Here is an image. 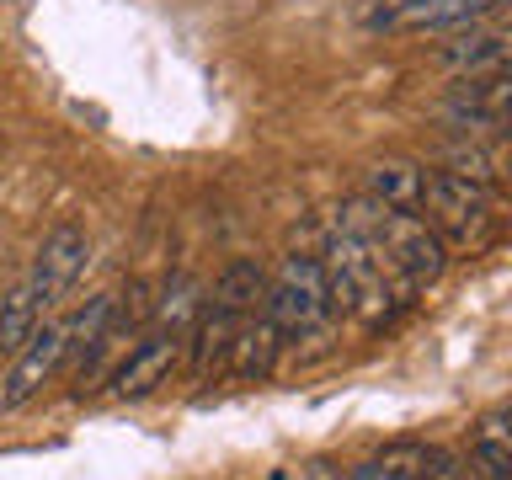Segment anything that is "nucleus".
Listing matches in <instances>:
<instances>
[{
    "instance_id": "nucleus-1",
    "label": "nucleus",
    "mask_w": 512,
    "mask_h": 480,
    "mask_svg": "<svg viewBox=\"0 0 512 480\" xmlns=\"http://www.w3.org/2000/svg\"><path fill=\"white\" fill-rule=\"evenodd\" d=\"M320 272H326V294H331V315H358L368 331L390 326L395 310H406L416 288L400 278V272L379 256V246L368 240L347 214L336 219V230L326 235V256H320Z\"/></svg>"
},
{
    "instance_id": "nucleus-2",
    "label": "nucleus",
    "mask_w": 512,
    "mask_h": 480,
    "mask_svg": "<svg viewBox=\"0 0 512 480\" xmlns=\"http://www.w3.org/2000/svg\"><path fill=\"white\" fill-rule=\"evenodd\" d=\"M342 214L358 224V230L379 246V256L390 262L400 278H406L411 288H427V283H438L443 278V267H448V246L438 235H432V224L422 214H400V208H379L374 198H363V203H352L342 208Z\"/></svg>"
},
{
    "instance_id": "nucleus-3",
    "label": "nucleus",
    "mask_w": 512,
    "mask_h": 480,
    "mask_svg": "<svg viewBox=\"0 0 512 480\" xmlns=\"http://www.w3.org/2000/svg\"><path fill=\"white\" fill-rule=\"evenodd\" d=\"M422 219L432 224V235H438L443 246H459V251H486L496 240V198H491V187H475V182L448 176V171H427Z\"/></svg>"
},
{
    "instance_id": "nucleus-4",
    "label": "nucleus",
    "mask_w": 512,
    "mask_h": 480,
    "mask_svg": "<svg viewBox=\"0 0 512 480\" xmlns=\"http://www.w3.org/2000/svg\"><path fill=\"white\" fill-rule=\"evenodd\" d=\"M262 315L278 326L283 342H299V336H315L331 320V294H326V272H320V256H283L278 272H272L267 294H262Z\"/></svg>"
},
{
    "instance_id": "nucleus-5",
    "label": "nucleus",
    "mask_w": 512,
    "mask_h": 480,
    "mask_svg": "<svg viewBox=\"0 0 512 480\" xmlns=\"http://www.w3.org/2000/svg\"><path fill=\"white\" fill-rule=\"evenodd\" d=\"M86 256H91V235L80 230L75 219H59L54 230L43 235V246L38 256H32V272L22 278V294L32 299V310H38V320L54 310V304L75 288L80 278V267H86Z\"/></svg>"
},
{
    "instance_id": "nucleus-6",
    "label": "nucleus",
    "mask_w": 512,
    "mask_h": 480,
    "mask_svg": "<svg viewBox=\"0 0 512 480\" xmlns=\"http://www.w3.org/2000/svg\"><path fill=\"white\" fill-rule=\"evenodd\" d=\"M502 0H379L368 11V27L390 32H438V27H475Z\"/></svg>"
},
{
    "instance_id": "nucleus-7",
    "label": "nucleus",
    "mask_w": 512,
    "mask_h": 480,
    "mask_svg": "<svg viewBox=\"0 0 512 480\" xmlns=\"http://www.w3.org/2000/svg\"><path fill=\"white\" fill-rule=\"evenodd\" d=\"M64 358H70V347H64V320H54V326H38L22 347H16V368H11L6 390H0V406H6V411H22L27 400L59 374Z\"/></svg>"
},
{
    "instance_id": "nucleus-8",
    "label": "nucleus",
    "mask_w": 512,
    "mask_h": 480,
    "mask_svg": "<svg viewBox=\"0 0 512 480\" xmlns=\"http://www.w3.org/2000/svg\"><path fill=\"white\" fill-rule=\"evenodd\" d=\"M182 347H187V336H176V331H150V336H144V342L123 358L118 374H112V395H118V400H139V395L160 390V384L171 379L176 358H182Z\"/></svg>"
},
{
    "instance_id": "nucleus-9",
    "label": "nucleus",
    "mask_w": 512,
    "mask_h": 480,
    "mask_svg": "<svg viewBox=\"0 0 512 480\" xmlns=\"http://www.w3.org/2000/svg\"><path fill=\"white\" fill-rule=\"evenodd\" d=\"M512 416L507 406H496L480 416L475 443H470V480H512Z\"/></svg>"
},
{
    "instance_id": "nucleus-10",
    "label": "nucleus",
    "mask_w": 512,
    "mask_h": 480,
    "mask_svg": "<svg viewBox=\"0 0 512 480\" xmlns=\"http://www.w3.org/2000/svg\"><path fill=\"white\" fill-rule=\"evenodd\" d=\"M422 187H427V171L411 166V160H379V166H368V198L379 208L422 214Z\"/></svg>"
},
{
    "instance_id": "nucleus-11",
    "label": "nucleus",
    "mask_w": 512,
    "mask_h": 480,
    "mask_svg": "<svg viewBox=\"0 0 512 480\" xmlns=\"http://www.w3.org/2000/svg\"><path fill=\"white\" fill-rule=\"evenodd\" d=\"M278 347H283V336H278V326L262 315V320H240V331H235V342H230V374L235 379H267V368H272V358H278Z\"/></svg>"
},
{
    "instance_id": "nucleus-12",
    "label": "nucleus",
    "mask_w": 512,
    "mask_h": 480,
    "mask_svg": "<svg viewBox=\"0 0 512 480\" xmlns=\"http://www.w3.org/2000/svg\"><path fill=\"white\" fill-rule=\"evenodd\" d=\"M240 320L246 315H230V310H198V320H192V374L208 379V368H219L224 358H230V342L240 331Z\"/></svg>"
},
{
    "instance_id": "nucleus-13",
    "label": "nucleus",
    "mask_w": 512,
    "mask_h": 480,
    "mask_svg": "<svg viewBox=\"0 0 512 480\" xmlns=\"http://www.w3.org/2000/svg\"><path fill=\"white\" fill-rule=\"evenodd\" d=\"M502 59H507V32H464V38L438 48V64H448V70H459V75L502 70Z\"/></svg>"
},
{
    "instance_id": "nucleus-14",
    "label": "nucleus",
    "mask_w": 512,
    "mask_h": 480,
    "mask_svg": "<svg viewBox=\"0 0 512 480\" xmlns=\"http://www.w3.org/2000/svg\"><path fill=\"white\" fill-rule=\"evenodd\" d=\"M262 294H267V272L256 262H230L219 272L214 299H208V304H214V310H230V315H251Z\"/></svg>"
},
{
    "instance_id": "nucleus-15",
    "label": "nucleus",
    "mask_w": 512,
    "mask_h": 480,
    "mask_svg": "<svg viewBox=\"0 0 512 480\" xmlns=\"http://www.w3.org/2000/svg\"><path fill=\"white\" fill-rule=\"evenodd\" d=\"M32 331H38V310H32V299L16 283L11 294H0V352H16Z\"/></svg>"
},
{
    "instance_id": "nucleus-16",
    "label": "nucleus",
    "mask_w": 512,
    "mask_h": 480,
    "mask_svg": "<svg viewBox=\"0 0 512 480\" xmlns=\"http://www.w3.org/2000/svg\"><path fill=\"white\" fill-rule=\"evenodd\" d=\"M198 320V283H171L166 288V299L155 304V331H176V336H187V326Z\"/></svg>"
}]
</instances>
